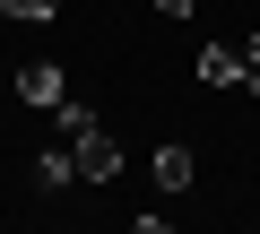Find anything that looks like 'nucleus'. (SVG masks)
<instances>
[{
    "instance_id": "1",
    "label": "nucleus",
    "mask_w": 260,
    "mask_h": 234,
    "mask_svg": "<svg viewBox=\"0 0 260 234\" xmlns=\"http://www.w3.org/2000/svg\"><path fill=\"white\" fill-rule=\"evenodd\" d=\"M52 130L70 139V156H78V182H113V174H121V148L104 139V122H95V113H87L78 95H70V104L52 113Z\"/></svg>"
},
{
    "instance_id": "2",
    "label": "nucleus",
    "mask_w": 260,
    "mask_h": 234,
    "mask_svg": "<svg viewBox=\"0 0 260 234\" xmlns=\"http://www.w3.org/2000/svg\"><path fill=\"white\" fill-rule=\"evenodd\" d=\"M200 87H243V95H260V70H251L234 44H208V52H200Z\"/></svg>"
},
{
    "instance_id": "3",
    "label": "nucleus",
    "mask_w": 260,
    "mask_h": 234,
    "mask_svg": "<svg viewBox=\"0 0 260 234\" xmlns=\"http://www.w3.org/2000/svg\"><path fill=\"white\" fill-rule=\"evenodd\" d=\"M18 95H26L35 113H61V104H70V78H61V61H26V70H18Z\"/></svg>"
},
{
    "instance_id": "4",
    "label": "nucleus",
    "mask_w": 260,
    "mask_h": 234,
    "mask_svg": "<svg viewBox=\"0 0 260 234\" xmlns=\"http://www.w3.org/2000/svg\"><path fill=\"white\" fill-rule=\"evenodd\" d=\"M70 182H78V156H70V139H52L35 156V191H70Z\"/></svg>"
},
{
    "instance_id": "5",
    "label": "nucleus",
    "mask_w": 260,
    "mask_h": 234,
    "mask_svg": "<svg viewBox=\"0 0 260 234\" xmlns=\"http://www.w3.org/2000/svg\"><path fill=\"white\" fill-rule=\"evenodd\" d=\"M156 182H165V191H191V148H182V139L156 148Z\"/></svg>"
},
{
    "instance_id": "6",
    "label": "nucleus",
    "mask_w": 260,
    "mask_h": 234,
    "mask_svg": "<svg viewBox=\"0 0 260 234\" xmlns=\"http://www.w3.org/2000/svg\"><path fill=\"white\" fill-rule=\"evenodd\" d=\"M156 9H165V18L182 26V18H200V0H156Z\"/></svg>"
},
{
    "instance_id": "7",
    "label": "nucleus",
    "mask_w": 260,
    "mask_h": 234,
    "mask_svg": "<svg viewBox=\"0 0 260 234\" xmlns=\"http://www.w3.org/2000/svg\"><path fill=\"white\" fill-rule=\"evenodd\" d=\"M52 9H61V0H26V18H52Z\"/></svg>"
},
{
    "instance_id": "8",
    "label": "nucleus",
    "mask_w": 260,
    "mask_h": 234,
    "mask_svg": "<svg viewBox=\"0 0 260 234\" xmlns=\"http://www.w3.org/2000/svg\"><path fill=\"white\" fill-rule=\"evenodd\" d=\"M243 61H251V70H260V35H251V44H243Z\"/></svg>"
}]
</instances>
